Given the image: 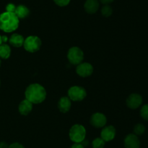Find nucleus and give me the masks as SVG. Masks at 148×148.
I'll list each match as a JSON object with an SVG mask.
<instances>
[{"label":"nucleus","mask_w":148,"mask_h":148,"mask_svg":"<svg viewBox=\"0 0 148 148\" xmlns=\"http://www.w3.org/2000/svg\"><path fill=\"white\" fill-rule=\"evenodd\" d=\"M16 9V6L14 4H8L6 7V10L7 12H14Z\"/></svg>","instance_id":"23"},{"label":"nucleus","mask_w":148,"mask_h":148,"mask_svg":"<svg viewBox=\"0 0 148 148\" xmlns=\"http://www.w3.org/2000/svg\"><path fill=\"white\" fill-rule=\"evenodd\" d=\"M85 11L89 14H94L98 11L99 8V1L98 0H87L85 3Z\"/></svg>","instance_id":"12"},{"label":"nucleus","mask_w":148,"mask_h":148,"mask_svg":"<svg viewBox=\"0 0 148 148\" xmlns=\"http://www.w3.org/2000/svg\"><path fill=\"white\" fill-rule=\"evenodd\" d=\"M8 148H25V147H23V145H21V144L15 142V143H12V145H10Z\"/></svg>","instance_id":"24"},{"label":"nucleus","mask_w":148,"mask_h":148,"mask_svg":"<svg viewBox=\"0 0 148 148\" xmlns=\"http://www.w3.org/2000/svg\"><path fill=\"white\" fill-rule=\"evenodd\" d=\"M105 141L100 138H96L92 141V147L93 148H103L105 146Z\"/></svg>","instance_id":"20"},{"label":"nucleus","mask_w":148,"mask_h":148,"mask_svg":"<svg viewBox=\"0 0 148 148\" xmlns=\"http://www.w3.org/2000/svg\"><path fill=\"white\" fill-rule=\"evenodd\" d=\"M86 130L82 125L75 124L69 130V138L75 143H81L85 140Z\"/></svg>","instance_id":"3"},{"label":"nucleus","mask_w":148,"mask_h":148,"mask_svg":"<svg viewBox=\"0 0 148 148\" xmlns=\"http://www.w3.org/2000/svg\"><path fill=\"white\" fill-rule=\"evenodd\" d=\"M143 103V97L138 94H130L127 99V104L130 108L136 109Z\"/></svg>","instance_id":"9"},{"label":"nucleus","mask_w":148,"mask_h":148,"mask_svg":"<svg viewBox=\"0 0 148 148\" xmlns=\"http://www.w3.org/2000/svg\"><path fill=\"white\" fill-rule=\"evenodd\" d=\"M33 108V103L30 102L27 100H24L20 103L19 105V112L21 115H27L31 112Z\"/></svg>","instance_id":"13"},{"label":"nucleus","mask_w":148,"mask_h":148,"mask_svg":"<svg viewBox=\"0 0 148 148\" xmlns=\"http://www.w3.org/2000/svg\"><path fill=\"white\" fill-rule=\"evenodd\" d=\"M1 44H2V41H1V36H0V45H1Z\"/></svg>","instance_id":"29"},{"label":"nucleus","mask_w":148,"mask_h":148,"mask_svg":"<svg viewBox=\"0 0 148 148\" xmlns=\"http://www.w3.org/2000/svg\"><path fill=\"white\" fill-rule=\"evenodd\" d=\"M10 54H11V49L10 46L7 44H2L0 45V58L2 59H7L10 57Z\"/></svg>","instance_id":"17"},{"label":"nucleus","mask_w":148,"mask_h":148,"mask_svg":"<svg viewBox=\"0 0 148 148\" xmlns=\"http://www.w3.org/2000/svg\"><path fill=\"white\" fill-rule=\"evenodd\" d=\"M106 117L103 113H94L90 118V123L95 128L104 127L106 124Z\"/></svg>","instance_id":"8"},{"label":"nucleus","mask_w":148,"mask_h":148,"mask_svg":"<svg viewBox=\"0 0 148 148\" xmlns=\"http://www.w3.org/2000/svg\"><path fill=\"white\" fill-rule=\"evenodd\" d=\"M145 131V127L143 124H141V123H138V124L135 125V126L134 127V132L135 135H143V133Z\"/></svg>","instance_id":"19"},{"label":"nucleus","mask_w":148,"mask_h":148,"mask_svg":"<svg viewBox=\"0 0 148 148\" xmlns=\"http://www.w3.org/2000/svg\"><path fill=\"white\" fill-rule=\"evenodd\" d=\"M140 115L145 120H148V104H144L140 110Z\"/></svg>","instance_id":"21"},{"label":"nucleus","mask_w":148,"mask_h":148,"mask_svg":"<svg viewBox=\"0 0 148 148\" xmlns=\"http://www.w3.org/2000/svg\"><path fill=\"white\" fill-rule=\"evenodd\" d=\"M1 58H0V66H1Z\"/></svg>","instance_id":"30"},{"label":"nucleus","mask_w":148,"mask_h":148,"mask_svg":"<svg viewBox=\"0 0 148 148\" xmlns=\"http://www.w3.org/2000/svg\"><path fill=\"white\" fill-rule=\"evenodd\" d=\"M124 146L126 148H140V139L134 133H130L124 139Z\"/></svg>","instance_id":"10"},{"label":"nucleus","mask_w":148,"mask_h":148,"mask_svg":"<svg viewBox=\"0 0 148 148\" xmlns=\"http://www.w3.org/2000/svg\"><path fill=\"white\" fill-rule=\"evenodd\" d=\"M77 73L81 77H88L93 72V67L88 62H81L76 68Z\"/></svg>","instance_id":"7"},{"label":"nucleus","mask_w":148,"mask_h":148,"mask_svg":"<svg viewBox=\"0 0 148 148\" xmlns=\"http://www.w3.org/2000/svg\"><path fill=\"white\" fill-rule=\"evenodd\" d=\"M23 46L27 52H36L40 49L41 46V41L38 36H30L25 39Z\"/></svg>","instance_id":"4"},{"label":"nucleus","mask_w":148,"mask_h":148,"mask_svg":"<svg viewBox=\"0 0 148 148\" xmlns=\"http://www.w3.org/2000/svg\"><path fill=\"white\" fill-rule=\"evenodd\" d=\"M25 98L33 104L41 103L46 97V89L38 84H30L25 90Z\"/></svg>","instance_id":"1"},{"label":"nucleus","mask_w":148,"mask_h":148,"mask_svg":"<svg viewBox=\"0 0 148 148\" xmlns=\"http://www.w3.org/2000/svg\"><path fill=\"white\" fill-rule=\"evenodd\" d=\"M58 107L62 113H66L70 110L71 100L67 97H62L58 103Z\"/></svg>","instance_id":"14"},{"label":"nucleus","mask_w":148,"mask_h":148,"mask_svg":"<svg viewBox=\"0 0 148 148\" xmlns=\"http://www.w3.org/2000/svg\"><path fill=\"white\" fill-rule=\"evenodd\" d=\"M9 145L5 142H0V148H8Z\"/></svg>","instance_id":"26"},{"label":"nucleus","mask_w":148,"mask_h":148,"mask_svg":"<svg viewBox=\"0 0 148 148\" xmlns=\"http://www.w3.org/2000/svg\"><path fill=\"white\" fill-rule=\"evenodd\" d=\"M113 10L111 8V6H109L108 4H105L103 7L101 9V14L106 17H110V16L112 15Z\"/></svg>","instance_id":"18"},{"label":"nucleus","mask_w":148,"mask_h":148,"mask_svg":"<svg viewBox=\"0 0 148 148\" xmlns=\"http://www.w3.org/2000/svg\"><path fill=\"white\" fill-rule=\"evenodd\" d=\"M86 95V90L82 86H75L71 87L68 91L69 98L73 101H82L85 98Z\"/></svg>","instance_id":"6"},{"label":"nucleus","mask_w":148,"mask_h":148,"mask_svg":"<svg viewBox=\"0 0 148 148\" xmlns=\"http://www.w3.org/2000/svg\"><path fill=\"white\" fill-rule=\"evenodd\" d=\"M24 41L25 39L23 36L18 34V33H13L10 39V43L13 46L20 47V46H23Z\"/></svg>","instance_id":"16"},{"label":"nucleus","mask_w":148,"mask_h":148,"mask_svg":"<svg viewBox=\"0 0 148 148\" xmlns=\"http://www.w3.org/2000/svg\"><path fill=\"white\" fill-rule=\"evenodd\" d=\"M67 57L69 62L73 65H79L84 59L83 52L79 47L74 46L69 49L67 54Z\"/></svg>","instance_id":"5"},{"label":"nucleus","mask_w":148,"mask_h":148,"mask_svg":"<svg viewBox=\"0 0 148 148\" xmlns=\"http://www.w3.org/2000/svg\"><path fill=\"white\" fill-rule=\"evenodd\" d=\"M116 136V129L113 126H106L103 129L101 133V138L105 142L113 140Z\"/></svg>","instance_id":"11"},{"label":"nucleus","mask_w":148,"mask_h":148,"mask_svg":"<svg viewBox=\"0 0 148 148\" xmlns=\"http://www.w3.org/2000/svg\"><path fill=\"white\" fill-rule=\"evenodd\" d=\"M71 148H85V147L82 143H75L71 147Z\"/></svg>","instance_id":"25"},{"label":"nucleus","mask_w":148,"mask_h":148,"mask_svg":"<svg viewBox=\"0 0 148 148\" xmlns=\"http://www.w3.org/2000/svg\"><path fill=\"white\" fill-rule=\"evenodd\" d=\"M14 14L17 15V17L19 19H25L27 17L30 15V10L25 5H18L16 7Z\"/></svg>","instance_id":"15"},{"label":"nucleus","mask_w":148,"mask_h":148,"mask_svg":"<svg viewBox=\"0 0 148 148\" xmlns=\"http://www.w3.org/2000/svg\"><path fill=\"white\" fill-rule=\"evenodd\" d=\"M7 37L6 36H1V41H2V43L3 42H6L7 41Z\"/></svg>","instance_id":"28"},{"label":"nucleus","mask_w":148,"mask_h":148,"mask_svg":"<svg viewBox=\"0 0 148 148\" xmlns=\"http://www.w3.org/2000/svg\"><path fill=\"white\" fill-rule=\"evenodd\" d=\"M114 1V0H100V1L103 4H108L110 3L113 2Z\"/></svg>","instance_id":"27"},{"label":"nucleus","mask_w":148,"mask_h":148,"mask_svg":"<svg viewBox=\"0 0 148 148\" xmlns=\"http://www.w3.org/2000/svg\"><path fill=\"white\" fill-rule=\"evenodd\" d=\"M19 26V18L14 12H5L0 15V29L6 33L17 30Z\"/></svg>","instance_id":"2"},{"label":"nucleus","mask_w":148,"mask_h":148,"mask_svg":"<svg viewBox=\"0 0 148 148\" xmlns=\"http://www.w3.org/2000/svg\"><path fill=\"white\" fill-rule=\"evenodd\" d=\"M53 1L58 6L60 7H65L70 2V0H53Z\"/></svg>","instance_id":"22"}]
</instances>
